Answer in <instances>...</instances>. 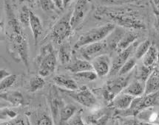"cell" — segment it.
<instances>
[{
  "instance_id": "1",
  "label": "cell",
  "mask_w": 159,
  "mask_h": 125,
  "mask_svg": "<svg viewBox=\"0 0 159 125\" xmlns=\"http://www.w3.org/2000/svg\"><path fill=\"white\" fill-rule=\"evenodd\" d=\"M5 10L7 13V37L11 47L19 58L29 69V42L26 35L23 32L21 23L13 14L12 8L8 2H5Z\"/></svg>"
},
{
  "instance_id": "2",
  "label": "cell",
  "mask_w": 159,
  "mask_h": 125,
  "mask_svg": "<svg viewBox=\"0 0 159 125\" xmlns=\"http://www.w3.org/2000/svg\"><path fill=\"white\" fill-rule=\"evenodd\" d=\"M96 16L98 18L106 17L111 20L114 24H118L123 28L130 30L145 29L144 22L136 11L127 8L101 7L96 10Z\"/></svg>"
},
{
  "instance_id": "3",
  "label": "cell",
  "mask_w": 159,
  "mask_h": 125,
  "mask_svg": "<svg viewBox=\"0 0 159 125\" xmlns=\"http://www.w3.org/2000/svg\"><path fill=\"white\" fill-rule=\"evenodd\" d=\"M115 29L116 25L113 23H107L100 27L90 29L81 35L78 41L75 44V48L80 49L88 44L104 41V39L108 37Z\"/></svg>"
},
{
  "instance_id": "4",
  "label": "cell",
  "mask_w": 159,
  "mask_h": 125,
  "mask_svg": "<svg viewBox=\"0 0 159 125\" xmlns=\"http://www.w3.org/2000/svg\"><path fill=\"white\" fill-rule=\"evenodd\" d=\"M39 74L43 77L51 75L56 71L57 65V55L50 44L42 47L37 57Z\"/></svg>"
},
{
  "instance_id": "5",
  "label": "cell",
  "mask_w": 159,
  "mask_h": 125,
  "mask_svg": "<svg viewBox=\"0 0 159 125\" xmlns=\"http://www.w3.org/2000/svg\"><path fill=\"white\" fill-rule=\"evenodd\" d=\"M159 98V91L156 93L135 97L130 107L126 110L119 111L118 114L122 117H135L144 110L151 108L156 105Z\"/></svg>"
},
{
  "instance_id": "6",
  "label": "cell",
  "mask_w": 159,
  "mask_h": 125,
  "mask_svg": "<svg viewBox=\"0 0 159 125\" xmlns=\"http://www.w3.org/2000/svg\"><path fill=\"white\" fill-rule=\"evenodd\" d=\"M129 79L130 77L128 74L125 76H119L118 77L108 80L103 87L98 88L97 91L100 92L101 95L107 102L110 103L118 94L121 93L127 87L129 83Z\"/></svg>"
},
{
  "instance_id": "7",
  "label": "cell",
  "mask_w": 159,
  "mask_h": 125,
  "mask_svg": "<svg viewBox=\"0 0 159 125\" xmlns=\"http://www.w3.org/2000/svg\"><path fill=\"white\" fill-rule=\"evenodd\" d=\"M71 14L67 13L53 25L49 35L50 39L57 44H61L71 35L73 32L70 24Z\"/></svg>"
},
{
  "instance_id": "8",
  "label": "cell",
  "mask_w": 159,
  "mask_h": 125,
  "mask_svg": "<svg viewBox=\"0 0 159 125\" xmlns=\"http://www.w3.org/2000/svg\"><path fill=\"white\" fill-rule=\"evenodd\" d=\"M60 90L82 106L88 107V108H92V107L96 106L98 104L96 96L89 89L88 87L85 85L79 88L78 90H75V91H66V90L61 89V88Z\"/></svg>"
},
{
  "instance_id": "9",
  "label": "cell",
  "mask_w": 159,
  "mask_h": 125,
  "mask_svg": "<svg viewBox=\"0 0 159 125\" xmlns=\"http://www.w3.org/2000/svg\"><path fill=\"white\" fill-rule=\"evenodd\" d=\"M90 7L89 0H77L70 16V24L73 30H75L82 23Z\"/></svg>"
},
{
  "instance_id": "10",
  "label": "cell",
  "mask_w": 159,
  "mask_h": 125,
  "mask_svg": "<svg viewBox=\"0 0 159 125\" xmlns=\"http://www.w3.org/2000/svg\"><path fill=\"white\" fill-rule=\"evenodd\" d=\"M48 103L54 122L59 123L60 110L65 104L55 86H52L50 88L48 94Z\"/></svg>"
},
{
  "instance_id": "11",
  "label": "cell",
  "mask_w": 159,
  "mask_h": 125,
  "mask_svg": "<svg viewBox=\"0 0 159 125\" xmlns=\"http://www.w3.org/2000/svg\"><path fill=\"white\" fill-rule=\"evenodd\" d=\"M139 45L138 42H135L134 44H132L127 49L123 50V51L120 52L118 53V55L114 58L113 61L112 63L111 70H110V75H116L119 74L120 69L121 67L125 65V63L127 62L129 57H131V55L135 52V49Z\"/></svg>"
},
{
  "instance_id": "12",
  "label": "cell",
  "mask_w": 159,
  "mask_h": 125,
  "mask_svg": "<svg viewBox=\"0 0 159 125\" xmlns=\"http://www.w3.org/2000/svg\"><path fill=\"white\" fill-rule=\"evenodd\" d=\"M107 47V43L106 41H102L84 46L79 49L80 51L81 56L84 57V60L90 61L93 60L101 55H103V52H105Z\"/></svg>"
},
{
  "instance_id": "13",
  "label": "cell",
  "mask_w": 159,
  "mask_h": 125,
  "mask_svg": "<svg viewBox=\"0 0 159 125\" xmlns=\"http://www.w3.org/2000/svg\"><path fill=\"white\" fill-rule=\"evenodd\" d=\"M93 71L96 73L98 77H103L110 72L112 63L109 55L107 54L101 55L96 57L91 62Z\"/></svg>"
},
{
  "instance_id": "14",
  "label": "cell",
  "mask_w": 159,
  "mask_h": 125,
  "mask_svg": "<svg viewBox=\"0 0 159 125\" xmlns=\"http://www.w3.org/2000/svg\"><path fill=\"white\" fill-rule=\"evenodd\" d=\"M158 91H159V56L152 74L145 82L144 95L152 94Z\"/></svg>"
},
{
  "instance_id": "15",
  "label": "cell",
  "mask_w": 159,
  "mask_h": 125,
  "mask_svg": "<svg viewBox=\"0 0 159 125\" xmlns=\"http://www.w3.org/2000/svg\"><path fill=\"white\" fill-rule=\"evenodd\" d=\"M135 97H132V96L127 94L124 93V92H121L112 99V101L110 103V106L112 108L116 109L119 111L126 110L130 107Z\"/></svg>"
},
{
  "instance_id": "16",
  "label": "cell",
  "mask_w": 159,
  "mask_h": 125,
  "mask_svg": "<svg viewBox=\"0 0 159 125\" xmlns=\"http://www.w3.org/2000/svg\"><path fill=\"white\" fill-rule=\"evenodd\" d=\"M1 99L15 107L22 106L25 102L23 94L18 91H2L1 93Z\"/></svg>"
},
{
  "instance_id": "17",
  "label": "cell",
  "mask_w": 159,
  "mask_h": 125,
  "mask_svg": "<svg viewBox=\"0 0 159 125\" xmlns=\"http://www.w3.org/2000/svg\"><path fill=\"white\" fill-rule=\"evenodd\" d=\"M53 82L61 89L66 91H75L79 88L76 82L73 78L66 75H57L54 77Z\"/></svg>"
},
{
  "instance_id": "18",
  "label": "cell",
  "mask_w": 159,
  "mask_h": 125,
  "mask_svg": "<svg viewBox=\"0 0 159 125\" xmlns=\"http://www.w3.org/2000/svg\"><path fill=\"white\" fill-rule=\"evenodd\" d=\"M30 122L31 125H54L53 117L42 110L33 113L30 115Z\"/></svg>"
},
{
  "instance_id": "19",
  "label": "cell",
  "mask_w": 159,
  "mask_h": 125,
  "mask_svg": "<svg viewBox=\"0 0 159 125\" xmlns=\"http://www.w3.org/2000/svg\"><path fill=\"white\" fill-rule=\"evenodd\" d=\"M66 69L70 72L73 73L74 74L79 72H86V71L93 70L92 64L90 61L87 60L80 59H76L72 63H70L66 66Z\"/></svg>"
},
{
  "instance_id": "20",
  "label": "cell",
  "mask_w": 159,
  "mask_h": 125,
  "mask_svg": "<svg viewBox=\"0 0 159 125\" xmlns=\"http://www.w3.org/2000/svg\"><path fill=\"white\" fill-rule=\"evenodd\" d=\"M122 92L129 94L135 98L141 97V96L144 95L145 84L135 79L133 81L129 82V83L127 85V87Z\"/></svg>"
},
{
  "instance_id": "21",
  "label": "cell",
  "mask_w": 159,
  "mask_h": 125,
  "mask_svg": "<svg viewBox=\"0 0 159 125\" xmlns=\"http://www.w3.org/2000/svg\"><path fill=\"white\" fill-rule=\"evenodd\" d=\"M138 38H139V35L136 32L133 31L125 32L119 44H118L117 47H116V52L119 53L120 52L126 49L132 44L136 42Z\"/></svg>"
},
{
  "instance_id": "22",
  "label": "cell",
  "mask_w": 159,
  "mask_h": 125,
  "mask_svg": "<svg viewBox=\"0 0 159 125\" xmlns=\"http://www.w3.org/2000/svg\"><path fill=\"white\" fill-rule=\"evenodd\" d=\"M30 27L31 29L33 36H34L35 44H37L39 38L43 32V26H42L39 17L32 11H30Z\"/></svg>"
},
{
  "instance_id": "23",
  "label": "cell",
  "mask_w": 159,
  "mask_h": 125,
  "mask_svg": "<svg viewBox=\"0 0 159 125\" xmlns=\"http://www.w3.org/2000/svg\"><path fill=\"white\" fill-rule=\"evenodd\" d=\"M159 56V49H158L156 44H152L142 57V63L146 66H155L158 61Z\"/></svg>"
},
{
  "instance_id": "24",
  "label": "cell",
  "mask_w": 159,
  "mask_h": 125,
  "mask_svg": "<svg viewBox=\"0 0 159 125\" xmlns=\"http://www.w3.org/2000/svg\"><path fill=\"white\" fill-rule=\"evenodd\" d=\"M77 107L75 105H71V104H67L65 105L61 109L59 113V125H63L67 124L69 120L76 113Z\"/></svg>"
},
{
  "instance_id": "25",
  "label": "cell",
  "mask_w": 159,
  "mask_h": 125,
  "mask_svg": "<svg viewBox=\"0 0 159 125\" xmlns=\"http://www.w3.org/2000/svg\"><path fill=\"white\" fill-rule=\"evenodd\" d=\"M154 67L155 66H146L143 63L141 65L136 66L135 74V79L145 84L147 80L150 76V74H152Z\"/></svg>"
},
{
  "instance_id": "26",
  "label": "cell",
  "mask_w": 159,
  "mask_h": 125,
  "mask_svg": "<svg viewBox=\"0 0 159 125\" xmlns=\"http://www.w3.org/2000/svg\"><path fill=\"white\" fill-rule=\"evenodd\" d=\"M72 50L69 44H64L61 46L59 50V59L61 64L68 65L70 62Z\"/></svg>"
},
{
  "instance_id": "27",
  "label": "cell",
  "mask_w": 159,
  "mask_h": 125,
  "mask_svg": "<svg viewBox=\"0 0 159 125\" xmlns=\"http://www.w3.org/2000/svg\"><path fill=\"white\" fill-rule=\"evenodd\" d=\"M44 85H45V80L43 77L39 74L35 75L29 81L28 90L30 92L34 93L43 88Z\"/></svg>"
},
{
  "instance_id": "28",
  "label": "cell",
  "mask_w": 159,
  "mask_h": 125,
  "mask_svg": "<svg viewBox=\"0 0 159 125\" xmlns=\"http://www.w3.org/2000/svg\"><path fill=\"white\" fill-rule=\"evenodd\" d=\"M109 120V116L107 113H98L88 117V125H106Z\"/></svg>"
},
{
  "instance_id": "29",
  "label": "cell",
  "mask_w": 159,
  "mask_h": 125,
  "mask_svg": "<svg viewBox=\"0 0 159 125\" xmlns=\"http://www.w3.org/2000/svg\"><path fill=\"white\" fill-rule=\"evenodd\" d=\"M152 44V42L148 39L145 40V41H143L139 44L136 47V49H135V51L134 52V57L137 60L142 59V57L144 56V55L148 51V49H150Z\"/></svg>"
},
{
  "instance_id": "30",
  "label": "cell",
  "mask_w": 159,
  "mask_h": 125,
  "mask_svg": "<svg viewBox=\"0 0 159 125\" xmlns=\"http://www.w3.org/2000/svg\"><path fill=\"white\" fill-rule=\"evenodd\" d=\"M137 60H138L134 56L129 57V59L128 60L127 62L125 63V65L121 67V69H120L118 75L119 76H125V75H127L136 66Z\"/></svg>"
},
{
  "instance_id": "31",
  "label": "cell",
  "mask_w": 159,
  "mask_h": 125,
  "mask_svg": "<svg viewBox=\"0 0 159 125\" xmlns=\"http://www.w3.org/2000/svg\"><path fill=\"white\" fill-rule=\"evenodd\" d=\"M30 10L26 6H23L20 10L19 13V21L21 24L24 26L30 25Z\"/></svg>"
},
{
  "instance_id": "32",
  "label": "cell",
  "mask_w": 159,
  "mask_h": 125,
  "mask_svg": "<svg viewBox=\"0 0 159 125\" xmlns=\"http://www.w3.org/2000/svg\"><path fill=\"white\" fill-rule=\"evenodd\" d=\"M17 80V75L16 74H12L9 75L7 77L4 78L3 80H1L0 81V89L1 91L2 92L7 88L12 87L13 84L15 83Z\"/></svg>"
},
{
  "instance_id": "33",
  "label": "cell",
  "mask_w": 159,
  "mask_h": 125,
  "mask_svg": "<svg viewBox=\"0 0 159 125\" xmlns=\"http://www.w3.org/2000/svg\"><path fill=\"white\" fill-rule=\"evenodd\" d=\"M1 125H30V122L27 117L18 116L10 121L2 122Z\"/></svg>"
},
{
  "instance_id": "34",
  "label": "cell",
  "mask_w": 159,
  "mask_h": 125,
  "mask_svg": "<svg viewBox=\"0 0 159 125\" xmlns=\"http://www.w3.org/2000/svg\"><path fill=\"white\" fill-rule=\"evenodd\" d=\"M75 77L78 79H81L87 81H94L98 77V75L93 70L77 73V74H75Z\"/></svg>"
},
{
  "instance_id": "35",
  "label": "cell",
  "mask_w": 159,
  "mask_h": 125,
  "mask_svg": "<svg viewBox=\"0 0 159 125\" xmlns=\"http://www.w3.org/2000/svg\"><path fill=\"white\" fill-rule=\"evenodd\" d=\"M39 5L42 9L45 12L55 10L56 6L53 0H39Z\"/></svg>"
},
{
  "instance_id": "36",
  "label": "cell",
  "mask_w": 159,
  "mask_h": 125,
  "mask_svg": "<svg viewBox=\"0 0 159 125\" xmlns=\"http://www.w3.org/2000/svg\"><path fill=\"white\" fill-rule=\"evenodd\" d=\"M67 125H86L81 116V111H78L75 113L67 123Z\"/></svg>"
},
{
  "instance_id": "37",
  "label": "cell",
  "mask_w": 159,
  "mask_h": 125,
  "mask_svg": "<svg viewBox=\"0 0 159 125\" xmlns=\"http://www.w3.org/2000/svg\"><path fill=\"white\" fill-rule=\"evenodd\" d=\"M17 113L15 111L9 108H2L1 110V119L2 121L5 119V122L6 121V119H9V121L11 119H15L17 117Z\"/></svg>"
},
{
  "instance_id": "38",
  "label": "cell",
  "mask_w": 159,
  "mask_h": 125,
  "mask_svg": "<svg viewBox=\"0 0 159 125\" xmlns=\"http://www.w3.org/2000/svg\"><path fill=\"white\" fill-rule=\"evenodd\" d=\"M123 119L119 121L121 125H143L142 122L135 119L129 118V117H123Z\"/></svg>"
},
{
  "instance_id": "39",
  "label": "cell",
  "mask_w": 159,
  "mask_h": 125,
  "mask_svg": "<svg viewBox=\"0 0 159 125\" xmlns=\"http://www.w3.org/2000/svg\"><path fill=\"white\" fill-rule=\"evenodd\" d=\"M104 3L110 5H119L122 4L129 2L135 1V0H102Z\"/></svg>"
},
{
  "instance_id": "40",
  "label": "cell",
  "mask_w": 159,
  "mask_h": 125,
  "mask_svg": "<svg viewBox=\"0 0 159 125\" xmlns=\"http://www.w3.org/2000/svg\"><path fill=\"white\" fill-rule=\"evenodd\" d=\"M154 27H155V29H156L157 34H158L159 36V12L156 13V18H155Z\"/></svg>"
},
{
  "instance_id": "41",
  "label": "cell",
  "mask_w": 159,
  "mask_h": 125,
  "mask_svg": "<svg viewBox=\"0 0 159 125\" xmlns=\"http://www.w3.org/2000/svg\"><path fill=\"white\" fill-rule=\"evenodd\" d=\"M11 74V73H10L7 70H6V69H2L1 70H0V80H3L4 78L7 77H8L9 75Z\"/></svg>"
},
{
  "instance_id": "42",
  "label": "cell",
  "mask_w": 159,
  "mask_h": 125,
  "mask_svg": "<svg viewBox=\"0 0 159 125\" xmlns=\"http://www.w3.org/2000/svg\"><path fill=\"white\" fill-rule=\"evenodd\" d=\"M53 2L55 3L56 6L57 8H59L60 10H62L64 8V5H63V0H53Z\"/></svg>"
},
{
  "instance_id": "43",
  "label": "cell",
  "mask_w": 159,
  "mask_h": 125,
  "mask_svg": "<svg viewBox=\"0 0 159 125\" xmlns=\"http://www.w3.org/2000/svg\"><path fill=\"white\" fill-rule=\"evenodd\" d=\"M152 2H153V5H154V6L156 7V12H159V0H152Z\"/></svg>"
},
{
  "instance_id": "44",
  "label": "cell",
  "mask_w": 159,
  "mask_h": 125,
  "mask_svg": "<svg viewBox=\"0 0 159 125\" xmlns=\"http://www.w3.org/2000/svg\"><path fill=\"white\" fill-rule=\"evenodd\" d=\"M72 0H63V5H64V7H66L67 6V5H69L70 3V2Z\"/></svg>"
},
{
  "instance_id": "45",
  "label": "cell",
  "mask_w": 159,
  "mask_h": 125,
  "mask_svg": "<svg viewBox=\"0 0 159 125\" xmlns=\"http://www.w3.org/2000/svg\"><path fill=\"white\" fill-rule=\"evenodd\" d=\"M19 3H23V2H32L33 0H17Z\"/></svg>"
},
{
  "instance_id": "46",
  "label": "cell",
  "mask_w": 159,
  "mask_h": 125,
  "mask_svg": "<svg viewBox=\"0 0 159 125\" xmlns=\"http://www.w3.org/2000/svg\"><path fill=\"white\" fill-rule=\"evenodd\" d=\"M142 124L143 125H159L157 124H153V123H148V122H142Z\"/></svg>"
},
{
  "instance_id": "47",
  "label": "cell",
  "mask_w": 159,
  "mask_h": 125,
  "mask_svg": "<svg viewBox=\"0 0 159 125\" xmlns=\"http://www.w3.org/2000/svg\"><path fill=\"white\" fill-rule=\"evenodd\" d=\"M113 125H121V124H120V122L119 120H116V121H115V122H114Z\"/></svg>"
}]
</instances>
